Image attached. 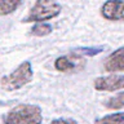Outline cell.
Returning <instances> with one entry per match:
<instances>
[{
	"instance_id": "cell-1",
	"label": "cell",
	"mask_w": 124,
	"mask_h": 124,
	"mask_svg": "<svg viewBox=\"0 0 124 124\" xmlns=\"http://www.w3.org/2000/svg\"><path fill=\"white\" fill-rule=\"evenodd\" d=\"M43 111L38 105L21 103L10 108L1 119V124H41Z\"/></svg>"
},
{
	"instance_id": "cell-2",
	"label": "cell",
	"mask_w": 124,
	"mask_h": 124,
	"mask_svg": "<svg viewBox=\"0 0 124 124\" xmlns=\"http://www.w3.org/2000/svg\"><path fill=\"white\" fill-rule=\"evenodd\" d=\"M32 75L34 72L31 62L25 61L19 66H17L10 74H8L0 79V87L8 92L17 91V89L25 87L26 84H29L32 80Z\"/></svg>"
},
{
	"instance_id": "cell-3",
	"label": "cell",
	"mask_w": 124,
	"mask_h": 124,
	"mask_svg": "<svg viewBox=\"0 0 124 124\" xmlns=\"http://www.w3.org/2000/svg\"><path fill=\"white\" fill-rule=\"evenodd\" d=\"M62 5L56 0H36L22 22H44L60 16Z\"/></svg>"
},
{
	"instance_id": "cell-4",
	"label": "cell",
	"mask_w": 124,
	"mask_h": 124,
	"mask_svg": "<svg viewBox=\"0 0 124 124\" xmlns=\"http://www.w3.org/2000/svg\"><path fill=\"white\" fill-rule=\"evenodd\" d=\"M87 61L83 56L71 52L67 56H61L54 61V69L60 72H79L84 69Z\"/></svg>"
},
{
	"instance_id": "cell-5",
	"label": "cell",
	"mask_w": 124,
	"mask_h": 124,
	"mask_svg": "<svg viewBox=\"0 0 124 124\" xmlns=\"http://www.w3.org/2000/svg\"><path fill=\"white\" fill-rule=\"evenodd\" d=\"M93 88L100 92H115L124 88V75L98 76L93 81Z\"/></svg>"
},
{
	"instance_id": "cell-6",
	"label": "cell",
	"mask_w": 124,
	"mask_h": 124,
	"mask_svg": "<svg viewBox=\"0 0 124 124\" xmlns=\"http://www.w3.org/2000/svg\"><path fill=\"white\" fill-rule=\"evenodd\" d=\"M101 16L107 21H124V0H106L101 7Z\"/></svg>"
},
{
	"instance_id": "cell-7",
	"label": "cell",
	"mask_w": 124,
	"mask_h": 124,
	"mask_svg": "<svg viewBox=\"0 0 124 124\" xmlns=\"http://www.w3.org/2000/svg\"><path fill=\"white\" fill-rule=\"evenodd\" d=\"M103 69L107 72L124 71V46L114 50L103 61Z\"/></svg>"
},
{
	"instance_id": "cell-8",
	"label": "cell",
	"mask_w": 124,
	"mask_h": 124,
	"mask_svg": "<svg viewBox=\"0 0 124 124\" xmlns=\"http://www.w3.org/2000/svg\"><path fill=\"white\" fill-rule=\"evenodd\" d=\"M103 106L108 110H118L124 107V92H120L118 94L110 97L103 102Z\"/></svg>"
},
{
	"instance_id": "cell-9",
	"label": "cell",
	"mask_w": 124,
	"mask_h": 124,
	"mask_svg": "<svg viewBox=\"0 0 124 124\" xmlns=\"http://www.w3.org/2000/svg\"><path fill=\"white\" fill-rule=\"evenodd\" d=\"M93 124H124V112H115L97 119Z\"/></svg>"
},
{
	"instance_id": "cell-10",
	"label": "cell",
	"mask_w": 124,
	"mask_h": 124,
	"mask_svg": "<svg viewBox=\"0 0 124 124\" xmlns=\"http://www.w3.org/2000/svg\"><path fill=\"white\" fill-rule=\"evenodd\" d=\"M22 0H0V16H8L21 5Z\"/></svg>"
},
{
	"instance_id": "cell-11",
	"label": "cell",
	"mask_w": 124,
	"mask_h": 124,
	"mask_svg": "<svg viewBox=\"0 0 124 124\" xmlns=\"http://www.w3.org/2000/svg\"><path fill=\"white\" fill-rule=\"evenodd\" d=\"M52 31H53L52 25L45 23V22H38L32 26L30 34L34 35V36H46V35L52 34Z\"/></svg>"
},
{
	"instance_id": "cell-12",
	"label": "cell",
	"mask_w": 124,
	"mask_h": 124,
	"mask_svg": "<svg viewBox=\"0 0 124 124\" xmlns=\"http://www.w3.org/2000/svg\"><path fill=\"white\" fill-rule=\"evenodd\" d=\"M105 48L103 46H81V48H75L72 50L74 53H78L80 56H89V57H93V56H97L100 54L101 52H103Z\"/></svg>"
},
{
	"instance_id": "cell-13",
	"label": "cell",
	"mask_w": 124,
	"mask_h": 124,
	"mask_svg": "<svg viewBox=\"0 0 124 124\" xmlns=\"http://www.w3.org/2000/svg\"><path fill=\"white\" fill-rule=\"evenodd\" d=\"M49 124H79L75 119L71 118H60V119H54Z\"/></svg>"
}]
</instances>
